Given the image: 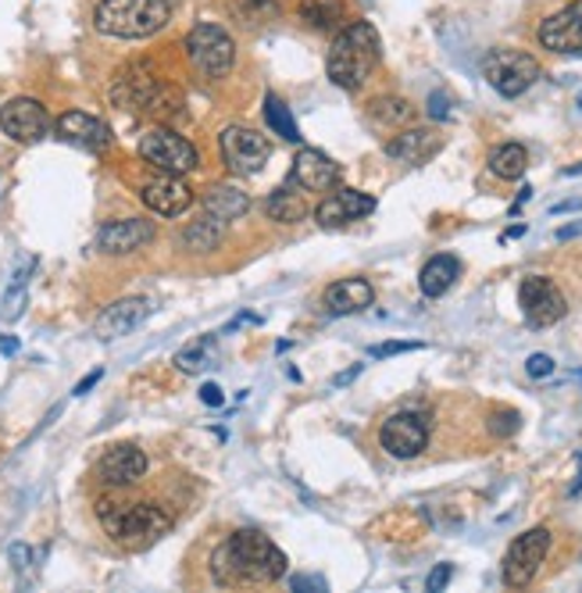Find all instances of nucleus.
<instances>
[{"label":"nucleus","mask_w":582,"mask_h":593,"mask_svg":"<svg viewBox=\"0 0 582 593\" xmlns=\"http://www.w3.org/2000/svg\"><path fill=\"white\" fill-rule=\"evenodd\" d=\"M211 576L222 586H265L287 576V554L265 533L240 530L232 533L211 558Z\"/></svg>","instance_id":"f257e3e1"},{"label":"nucleus","mask_w":582,"mask_h":593,"mask_svg":"<svg viewBox=\"0 0 582 593\" xmlns=\"http://www.w3.org/2000/svg\"><path fill=\"white\" fill-rule=\"evenodd\" d=\"M379 55H383V44H379L375 25L351 22L329 47L326 72L336 86L347 89V94H354V89L368 83V75L375 72V64H379Z\"/></svg>","instance_id":"f03ea898"},{"label":"nucleus","mask_w":582,"mask_h":593,"mask_svg":"<svg viewBox=\"0 0 582 593\" xmlns=\"http://www.w3.org/2000/svg\"><path fill=\"white\" fill-rule=\"evenodd\" d=\"M100 525L125 547H150L172 530V515L147 500H100Z\"/></svg>","instance_id":"7ed1b4c3"},{"label":"nucleus","mask_w":582,"mask_h":593,"mask_svg":"<svg viewBox=\"0 0 582 593\" xmlns=\"http://www.w3.org/2000/svg\"><path fill=\"white\" fill-rule=\"evenodd\" d=\"M172 22V0H100L94 25L114 40H147Z\"/></svg>","instance_id":"20e7f679"},{"label":"nucleus","mask_w":582,"mask_h":593,"mask_svg":"<svg viewBox=\"0 0 582 593\" xmlns=\"http://www.w3.org/2000/svg\"><path fill=\"white\" fill-rule=\"evenodd\" d=\"M111 100H114V108H122V111H150V114H161L165 100H175V94L158 80V75L147 69V64H129L125 72L114 75Z\"/></svg>","instance_id":"39448f33"},{"label":"nucleus","mask_w":582,"mask_h":593,"mask_svg":"<svg viewBox=\"0 0 582 593\" xmlns=\"http://www.w3.org/2000/svg\"><path fill=\"white\" fill-rule=\"evenodd\" d=\"M186 58L208 80H222V75H229L232 61H237V44L218 22H197L186 33Z\"/></svg>","instance_id":"423d86ee"},{"label":"nucleus","mask_w":582,"mask_h":593,"mask_svg":"<svg viewBox=\"0 0 582 593\" xmlns=\"http://www.w3.org/2000/svg\"><path fill=\"white\" fill-rule=\"evenodd\" d=\"M483 75L500 97H522L539 80V61L525 50L497 47L483 58Z\"/></svg>","instance_id":"0eeeda50"},{"label":"nucleus","mask_w":582,"mask_h":593,"mask_svg":"<svg viewBox=\"0 0 582 593\" xmlns=\"http://www.w3.org/2000/svg\"><path fill=\"white\" fill-rule=\"evenodd\" d=\"M140 158L154 165L158 172H168V176H186L201 165L197 147H193L186 136H179L165 125L150 129V133L140 140Z\"/></svg>","instance_id":"6e6552de"},{"label":"nucleus","mask_w":582,"mask_h":593,"mask_svg":"<svg viewBox=\"0 0 582 593\" xmlns=\"http://www.w3.org/2000/svg\"><path fill=\"white\" fill-rule=\"evenodd\" d=\"M550 554V530H543V525H536V530L522 533L514 544L508 547V554H504V583L522 590L536 579L539 565L547 561Z\"/></svg>","instance_id":"1a4fd4ad"},{"label":"nucleus","mask_w":582,"mask_h":593,"mask_svg":"<svg viewBox=\"0 0 582 593\" xmlns=\"http://www.w3.org/2000/svg\"><path fill=\"white\" fill-rule=\"evenodd\" d=\"M519 304H522L525 322L533 329H550L554 322H561L565 312H568L565 293L554 287V279H547V276H529V279H522Z\"/></svg>","instance_id":"9d476101"},{"label":"nucleus","mask_w":582,"mask_h":593,"mask_svg":"<svg viewBox=\"0 0 582 593\" xmlns=\"http://www.w3.org/2000/svg\"><path fill=\"white\" fill-rule=\"evenodd\" d=\"M379 444H383L386 455H393L400 461L419 458L425 444H429V422H425L419 411H397V415L383 422Z\"/></svg>","instance_id":"9b49d317"},{"label":"nucleus","mask_w":582,"mask_h":593,"mask_svg":"<svg viewBox=\"0 0 582 593\" xmlns=\"http://www.w3.org/2000/svg\"><path fill=\"white\" fill-rule=\"evenodd\" d=\"M271 144L247 125H229L222 133V158L237 176H257L268 165Z\"/></svg>","instance_id":"f8f14e48"},{"label":"nucleus","mask_w":582,"mask_h":593,"mask_svg":"<svg viewBox=\"0 0 582 593\" xmlns=\"http://www.w3.org/2000/svg\"><path fill=\"white\" fill-rule=\"evenodd\" d=\"M50 114L40 100L33 97H15L0 108V129L15 140V144H40V140L50 133Z\"/></svg>","instance_id":"ddd939ff"},{"label":"nucleus","mask_w":582,"mask_h":593,"mask_svg":"<svg viewBox=\"0 0 582 593\" xmlns=\"http://www.w3.org/2000/svg\"><path fill=\"white\" fill-rule=\"evenodd\" d=\"M154 312V301L150 296H122V301H114L108 304L105 312L97 315L94 322V337L100 343H114V340H122L129 337L136 326H144V322L150 318Z\"/></svg>","instance_id":"4468645a"},{"label":"nucleus","mask_w":582,"mask_h":593,"mask_svg":"<svg viewBox=\"0 0 582 593\" xmlns=\"http://www.w3.org/2000/svg\"><path fill=\"white\" fill-rule=\"evenodd\" d=\"M140 201H144L154 215L179 218L193 208V190H190V183H183V176L161 172L158 179H147V183L140 186Z\"/></svg>","instance_id":"2eb2a0df"},{"label":"nucleus","mask_w":582,"mask_h":593,"mask_svg":"<svg viewBox=\"0 0 582 593\" xmlns=\"http://www.w3.org/2000/svg\"><path fill=\"white\" fill-rule=\"evenodd\" d=\"M372 211H375V197H372V193L340 186V190H332L329 197L318 204L315 218H318V226L340 229V226H351V222H357V218H365Z\"/></svg>","instance_id":"dca6fc26"},{"label":"nucleus","mask_w":582,"mask_h":593,"mask_svg":"<svg viewBox=\"0 0 582 593\" xmlns=\"http://www.w3.org/2000/svg\"><path fill=\"white\" fill-rule=\"evenodd\" d=\"M539 44L554 55H582V0H572L539 25Z\"/></svg>","instance_id":"f3484780"},{"label":"nucleus","mask_w":582,"mask_h":593,"mask_svg":"<svg viewBox=\"0 0 582 593\" xmlns=\"http://www.w3.org/2000/svg\"><path fill=\"white\" fill-rule=\"evenodd\" d=\"M290 183H296L307 193H329V190H336V183H340V165H336L329 154L304 147V150H296V158H293Z\"/></svg>","instance_id":"a211bd4d"},{"label":"nucleus","mask_w":582,"mask_h":593,"mask_svg":"<svg viewBox=\"0 0 582 593\" xmlns=\"http://www.w3.org/2000/svg\"><path fill=\"white\" fill-rule=\"evenodd\" d=\"M154 233H158V229H154V222H147V218H114V222L100 226L97 247L105 254H133L140 247H147Z\"/></svg>","instance_id":"6ab92c4d"},{"label":"nucleus","mask_w":582,"mask_h":593,"mask_svg":"<svg viewBox=\"0 0 582 593\" xmlns=\"http://www.w3.org/2000/svg\"><path fill=\"white\" fill-rule=\"evenodd\" d=\"M58 136L64 140V144L83 147L89 154H100V150L111 147V129L86 111H64L58 119Z\"/></svg>","instance_id":"aec40b11"},{"label":"nucleus","mask_w":582,"mask_h":593,"mask_svg":"<svg viewBox=\"0 0 582 593\" xmlns=\"http://www.w3.org/2000/svg\"><path fill=\"white\" fill-rule=\"evenodd\" d=\"M144 472H147V455L133 444L111 447L97 465V475L105 486H133L136 480H144Z\"/></svg>","instance_id":"412c9836"},{"label":"nucleus","mask_w":582,"mask_h":593,"mask_svg":"<svg viewBox=\"0 0 582 593\" xmlns=\"http://www.w3.org/2000/svg\"><path fill=\"white\" fill-rule=\"evenodd\" d=\"M439 147H444V140H439L433 129H404V133H397L390 144H386V154H390L393 161L415 169V165L436 158Z\"/></svg>","instance_id":"4be33fe9"},{"label":"nucleus","mask_w":582,"mask_h":593,"mask_svg":"<svg viewBox=\"0 0 582 593\" xmlns=\"http://www.w3.org/2000/svg\"><path fill=\"white\" fill-rule=\"evenodd\" d=\"M372 301H375L372 282L361 279V276L340 279V282H332V287L326 290L329 315H357V312H365V307H372Z\"/></svg>","instance_id":"5701e85b"},{"label":"nucleus","mask_w":582,"mask_h":593,"mask_svg":"<svg viewBox=\"0 0 582 593\" xmlns=\"http://www.w3.org/2000/svg\"><path fill=\"white\" fill-rule=\"evenodd\" d=\"M268 215L276 218L282 226H293V222H304L312 215V204H307V190H301L296 183H282L276 193L268 197Z\"/></svg>","instance_id":"b1692460"},{"label":"nucleus","mask_w":582,"mask_h":593,"mask_svg":"<svg viewBox=\"0 0 582 593\" xmlns=\"http://www.w3.org/2000/svg\"><path fill=\"white\" fill-rule=\"evenodd\" d=\"M204 211L218 218V222H237V218L251 211V197L237 186H211L204 193Z\"/></svg>","instance_id":"393cba45"},{"label":"nucleus","mask_w":582,"mask_h":593,"mask_svg":"<svg viewBox=\"0 0 582 593\" xmlns=\"http://www.w3.org/2000/svg\"><path fill=\"white\" fill-rule=\"evenodd\" d=\"M458 276H461L458 257L436 254V257H429V262H425L422 276H419V287H422L425 296H444V293L458 282Z\"/></svg>","instance_id":"a878e982"},{"label":"nucleus","mask_w":582,"mask_h":593,"mask_svg":"<svg viewBox=\"0 0 582 593\" xmlns=\"http://www.w3.org/2000/svg\"><path fill=\"white\" fill-rule=\"evenodd\" d=\"M529 169V150L522 144H504L489 154V172L497 179H522Z\"/></svg>","instance_id":"bb28decb"},{"label":"nucleus","mask_w":582,"mask_h":593,"mask_svg":"<svg viewBox=\"0 0 582 593\" xmlns=\"http://www.w3.org/2000/svg\"><path fill=\"white\" fill-rule=\"evenodd\" d=\"M265 122H268V129H271V133H276L279 140H287V144H301V129H296L290 108L282 105V97L265 94Z\"/></svg>","instance_id":"cd10ccee"},{"label":"nucleus","mask_w":582,"mask_h":593,"mask_svg":"<svg viewBox=\"0 0 582 593\" xmlns=\"http://www.w3.org/2000/svg\"><path fill=\"white\" fill-rule=\"evenodd\" d=\"M175 368L179 372H190V376L215 368V340L211 337H201L197 343L183 347V351L175 354Z\"/></svg>","instance_id":"c85d7f7f"},{"label":"nucleus","mask_w":582,"mask_h":593,"mask_svg":"<svg viewBox=\"0 0 582 593\" xmlns=\"http://www.w3.org/2000/svg\"><path fill=\"white\" fill-rule=\"evenodd\" d=\"M301 19L312 25V29H332V25H340L343 19V4L340 0H304Z\"/></svg>","instance_id":"c756f323"},{"label":"nucleus","mask_w":582,"mask_h":593,"mask_svg":"<svg viewBox=\"0 0 582 593\" xmlns=\"http://www.w3.org/2000/svg\"><path fill=\"white\" fill-rule=\"evenodd\" d=\"M222 240V222L218 218H204V222H197V226H190L186 233H183V243L190 251H197V254H208V251H215V243Z\"/></svg>","instance_id":"7c9ffc66"},{"label":"nucleus","mask_w":582,"mask_h":593,"mask_svg":"<svg viewBox=\"0 0 582 593\" xmlns=\"http://www.w3.org/2000/svg\"><path fill=\"white\" fill-rule=\"evenodd\" d=\"M408 119H411V105H408V100H400V97H383V100H375V105H372V122L375 125L393 129V125H404Z\"/></svg>","instance_id":"2f4dec72"},{"label":"nucleus","mask_w":582,"mask_h":593,"mask_svg":"<svg viewBox=\"0 0 582 593\" xmlns=\"http://www.w3.org/2000/svg\"><path fill=\"white\" fill-rule=\"evenodd\" d=\"M229 8L237 11L243 22H262V19L276 15V11H279L276 0H229Z\"/></svg>","instance_id":"473e14b6"},{"label":"nucleus","mask_w":582,"mask_h":593,"mask_svg":"<svg viewBox=\"0 0 582 593\" xmlns=\"http://www.w3.org/2000/svg\"><path fill=\"white\" fill-rule=\"evenodd\" d=\"M404 351H422V343L415 340H390V343H375L372 347V358H390V354H404Z\"/></svg>","instance_id":"72a5a7b5"},{"label":"nucleus","mask_w":582,"mask_h":593,"mask_svg":"<svg viewBox=\"0 0 582 593\" xmlns=\"http://www.w3.org/2000/svg\"><path fill=\"white\" fill-rule=\"evenodd\" d=\"M514 429H519V415H514V411H497V415L489 419V433L494 436H511Z\"/></svg>","instance_id":"f704fd0d"},{"label":"nucleus","mask_w":582,"mask_h":593,"mask_svg":"<svg viewBox=\"0 0 582 593\" xmlns=\"http://www.w3.org/2000/svg\"><path fill=\"white\" fill-rule=\"evenodd\" d=\"M525 372H529L533 379H547L550 372H554V358H550V354H529Z\"/></svg>","instance_id":"c9c22d12"},{"label":"nucleus","mask_w":582,"mask_h":593,"mask_svg":"<svg viewBox=\"0 0 582 593\" xmlns=\"http://www.w3.org/2000/svg\"><path fill=\"white\" fill-rule=\"evenodd\" d=\"M425 111H429L436 122L450 119V97H447V94H439V89H436V94H429V105H425Z\"/></svg>","instance_id":"e433bc0d"},{"label":"nucleus","mask_w":582,"mask_h":593,"mask_svg":"<svg viewBox=\"0 0 582 593\" xmlns=\"http://www.w3.org/2000/svg\"><path fill=\"white\" fill-rule=\"evenodd\" d=\"M450 576H454V565H436V569L429 572V583H425V586H429V593H439V590H444L447 583H450Z\"/></svg>","instance_id":"4c0bfd02"},{"label":"nucleus","mask_w":582,"mask_h":593,"mask_svg":"<svg viewBox=\"0 0 582 593\" xmlns=\"http://www.w3.org/2000/svg\"><path fill=\"white\" fill-rule=\"evenodd\" d=\"M201 401L208 404V408H222V404H226L222 386H218V383H204V386H201Z\"/></svg>","instance_id":"58836bf2"},{"label":"nucleus","mask_w":582,"mask_h":593,"mask_svg":"<svg viewBox=\"0 0 582 593\" xmlns=\"http://www.w3.org/2000/svg\"><path fill=\"white\" fill-rule=\"evenodd\" d=\"M100 379H105V368H97V372H89V376L80 383V386H75V397H83L86 390H94V386L100 383Z\"/></svg>","instance_id":"ea45409f"},{"label":"nucleus","mask_w":582,"mask_h":593,"mask_svg":"<svg viewBox=\"0 0 582 593\" xmlns=\"http://www.w3.org/2000/svg\"><path fill=\"white\" fill-rule=\"evenodd\" d=\"M293 590H326V583H322V579L296 576V579H293Z\"/></svg>","instance_id":"a19ab883"},{"label":"nucleus","mask_w":582,"mask_h":593,"mask_svg":"<svg viewBox=\"0 0 582 593\" xmlns=\"http://www.w3.org/2000/svg\"><path fill=\"white\" fill-rule=\"evenodd\" d=\"M579 208H582V201H579V197H572V201H561V204H554L550 215H565V211H579Z\"/></svg>","instance_id":"79ce46f5"},{"label":"nucleus","mask_w":582,"mask_h":593,"mask_svg":"<svg viewBox=\"0 0 582 593\" xmlns=\"http://www.w3.org/2000/svg\"><path fill=\"white\" fill-rule=\"evenodd\" d=\"M0 354L4 358L19 354V337H0Z\"/></svg>","instance_id":"37998d69"},{"label":"nucleus","mask_w":582,"mask_h":593,"mask_svg":"<svg viewBox=\"0 0 582 593\" xmlns=\"http://www.w3.org/2000/svg\"><path fill=\"white\" fill-rule=\"evenodd\" d=\"M572 237H582V222H575V226H561V229H558V240H572Z\"/></svg>","instance_id":"c03bdc74"},{"label":"nucleus","mask_w":582,"mask_h":593,"mask_svg":"<svg viewBox=\"0 0 582 593\" xmlns=\"http://www.w3.org/2000/svg\"><path fill=\"white\" fill-rule=\"evenodd\" d=\"M357 372H361V365H354L351 372H343V376H336V379H332V386H347V383H351V379L357 376Z\"/></svg>","instance_id":"a18cd8bd"},{"label":"nucleus","mask_w":582,"mask_h":593,"mask_svg":"<svg viewBox=\"0 0 582 593\" xmlns=\"http://www.w3.org/2000/svg\"><path fill=\"white\" fill-rule=\"evenodd\" d=\"M561 176H582V161H579V165H568V169H565Z\"/></svg>","instance_id":"49530a36"},{"label":"nucleus","mask_w":582,"mask_h":593,"mask_svg":"<svg viewBox=\"0 0 582 593\" xmlns=\"http://www.w3.org/2000/svg\"><path fill=\"white\" fill-rule=\"evenodd\" d=\"M579 465H582V455H579ZM579 489H582V469H579V480L572 483V494H579Z\"/></svg>","instance_id":"de8ad7c7"},{"label":"nucleus","mask_w":582,"mask_h":593,"mask_svg":"<svg viewBox=\"0 0 582 593\" xmlns=\"http://www.w3.org/2000/svg\"><path fill=\"white\" fill-rule=\"evenodd\" d=\"M575 105H579V111H582V94H579V100H575Z\"/></svg>","instance_id":"09e8293b"},{"label":"nucleus","mask_w":582,"mask_h":593,"mask_svg":"<svg viewBox=\"0 0 582 593\" xmlns=\"http://www.w3.org/2000/svg\"><path fill=\"white\" fill-rule=\"evenodd\" d=\"M579 379H582V372H579Z\"/></svg>","instance_id":"8fccbe9b"}]
</instances>
